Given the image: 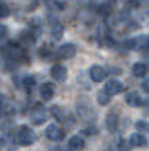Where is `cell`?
<instances>
[{
  "mask_svg": "<svg viewBox=\"0 0 149 151\" xmlns=\"http://www.w3.org/2000/svg\"><path fill=\"white\" fill-rule=\"evenodd\" d=\"M34 133L31 131L29 126H20L18 128V133H16V142L20 146H31L34 142Z\"/></svg>",
  "mask_w": 149,
  "mask_h": 151,
  "instance_id": "cell-1",
  "label": "cell"
},
{
  "mask_svg": "<svg viewBox=\"0 0 149 151\" xmlns=\"http://www.w3.org/2000/svg\"><path fill=\"white\" fill-rule=\"evenodd\" d=\"M29 117H31V122H32V124H43L45 119H47V111H45V108H43L42 104H36V106L31 110Z\"/></svg>",
  "mask_w": 149,
  "mask_h": 151,
  "instance_id": "cell-2",
  "label": "cell"
},
{
  "mask_svg": "<svg viewBox=\"0 0 149 151\" xmlns=\"http://www.w3.org/2000/svg\"><path fill=\"white\" fill-rule=\"evenodd\" d=\"M45 135L49 140H54V142H61L63 139V129L58 126V124H50L47 129H45Z\"/></svg>",
  "mask_w": 149,
  "mask_h": 151,
  "instance_id": "cell-3",
  "label": "cell"
},
{
  "mask_svg": "<svg viewBox=\"0 0 149 151\" xmlns=\"http://www.w3.org/2000/svg\"><path fill=\"white\" fill-rule=\"evenodd\" d=\"M122 90H124V85L120 81H117V79H110L104 85V92L108 96H117V93H120Z\"/></svg>",
  "mask_w": 149,
  "mask_h": 151,
  "instance_id": "cell-4",
  "label": "cell"
},
{
  "mask_svg": "<svg viewBox=\"0 0 149 151\" xmlns=\"http://www.w3.org/2000/svg\"><path fill=\"white\" fill-rule=\"evenodd\" d=\"M77 115L83 119V121H90V122H94L95 121V111L94 110H92L90 106H83V104H79L77 106Z\"/></svg>",
  "mask_w": 149,
  "mask_h": 151,
  "instance_id": "cell-5",
  "label": "cell"
},
{
  "mask_svg": "<svg viewBox=\"0 0 149 151\" xmlns=\"http://www.w3.org/2000/svg\"><path fill=\"white\" fill-rule=\"evenodd\" d=\"M106 78V68L104 67H101V65H94L90 68V79L92 81H95V83H99V81H102Z\"/></svg>",
  "mask_w": 149,
  "mask_h": 151,
  "instance_id": "cell-6",
  "label": "cell"
},
{
  "mask_svg": "<svg viewBox=\"0 0 149 151\" xmlns=\"http://www.w3.org/2000/svg\"><path fill=\"white\" fill-rule=\"evenodd\" d=\"M59 56L61 60H68V58H74V54H76V45L72 43H67V45H61L58 49V52H56Z\"/></svg>",
  "mask_w": 149,
  "mask_h": 151,
  "instance_id": "cell-7",
  "label": "cell"
},
{
  "mask_svg": "<svg viewBox=\"0 0 149 151\" xmlns=\"http://www.w3.org/2000/svg\"><path fill=\"white\" fill-rule=\"evenodd\" d=\"M50 76H52V79L63 83V81L67 79V68H65L63 65H54V67L50 68Z\"/></svg>",
  "mask_w": 149,
  "mask_h": 151,
  "instance_id": "cell-8",
  "label": "cell"
},
{
  "mask_svg": "<svg viewBox=\"0 0 149 151\" xmlns=\"http://www.w3.org/2000/svg\"><path fill=\"white\" fill-rule=\"evenodd\" d=\"M106 129L110 131V133H115V131L119 129V115L115 111L108 113V117H106Z\"/></svg>",
  "mask_w": 149,
  "mask_h": 151,
  "instance_id": "cell-9",
  "label": "cell"
},
{
  "mask_svg": "<svg viewBox=\"0 0 149 151\" xmlns=\"http://www.w3.org/2000/svg\"><path fill=\"white\" fill-rule=\"evenodd\" d=\"M40 93H42V99H43V101H50V99L54 97V85H52V83H45V85H42Z\"/></svg>",
  "mask_w": 149,
  "mask_h": 151,
  "instance_id": "cell-10",
  "label": "cell"
},
{
  "mask_svg": "<svg viewBox=\"0 0 149 151\" xmlns=\"http://www.w3.org/2000/svg\"><path fill=\"white\" fill-rule=\"evenodd\" d=\"M126 103H128V104H131V106H140V104H145V106H147V101L144 103L137 92H129L128 96H126Z\"/></svg>",
  "mask_w": 149,
  "mask_h": 151,
  "instance_id": "cell-11",
  "label": "cell"
},
{
  "mask_svg": "<svg viewBox=\"0 0 149 151\" xmlns=\"http://www.w3.org/2000/svg\"><path fill=\"white\" fill-rule=\"evenodd\" d=\"M68 146H70V149H74V151H81V149H85V139L79 137V135H74V137L70 139Z\"/></svg>",
  "mask_w": 149,
  "mask_h": 151,
  "instance_id": "cell-12",
  "label": "cell"
},
{
  "mask_svg": "<svg viewBox=\"0 0 149 151\" xmlns=\"http://www.w3.org/2000/svg\"><path fill=\"white\" fill-rule=\"evenodd\" d=\"M128 142H129V146L142 147V146H145V144H147V139H145L142 133H135V135H131V139H128Z\"/></svg>",
  "mask_w": 149,
  "mask_h": 151,
  "instance_id": "cell-13",
  "label": "cell"
},
{
  "mask_svg": "<svg viewBox=\"0 0 149 151\" xmlns=\"http://www.w3.org/2000/svg\"><path fill=\"white\" fill-rule=\"evenodd\" d=\"M131 72H133V76H137V78H144L147 74V65L145 63H135L131 67Z\"/></svg>",
  "mask_w": 149,
  "mask_h": 151,
  "instance_id": "cell-14",
  "label": "cell"
},
{
  "mask_svg": "<svg viewBox=\"0 0 149 151\" xmlns=\"http://www.w3.org/2000/svg\"><path fill=\"white\" fill-rule=\"evenodd\" d=\"M50 113H52V117H54L56 121H61V119L65 117V111H63V108H61V106H58V104L50 108Z\"/></svg>",
  "mask_w": 149,
  "mask_h": 151,
  "instance_id": "cell-15",
  "label": "cell"
},
{
  "mask_svg": "<svg viewBox=\"0 0 149 151\" xmlns=\"http://www.w3.org/2000/svg\"><path fill=\"white\" fill-rule=\"evenodd\" d=\"M129 142H128V139H119L117 140V151H129Z\"/></svg>",
  "mask_w": 149,
  "mask_h": 151,
  "instance_id": "cell-16",
  "label": "cell"
},
{
  "mask_svg": "<svg viewBox=\"0 0 149 151\" xmlns=\"http://www.w3.org/2000/svg\"><path fill=\"white\" fill-rule=\"evenodd\" d=\"M9 14H11L9 6H7L6 2H2V0H0V18H7Z\"/></svg>",
  "mask_w": 149,
  "mask_h": 151,
  "instance_id": "cell-17",
  "label": "cell"
},
{
  "mask_svg": "<svg viewBox=\"0 0 149 151\" xmlns=\"http://www.w3.org/2000/svg\"><path fill=\"white\" fill-rule=\"evenodd\" d=\"M20 38H22V42H25V43H34V34L31 32V31H25V32H22L20 34Z\"/></svg>",
  "mask_w": 149,
  "mask_h": 151,
  "instance_id": "cell-18",
  "label": "cell"
},
{
  "mask_svg": "<svg viewBox=\"0 0 149 151\" xmlns=\"http://www.w3.org/2000/svg\"><path fill=\"white\" fill-rule=\"evenodd\" d=\"M63 25H54V29H52V38L54 40H59V38L63 36Z\"/></svg>",
  "mask_w": 149,
  "mask_h": 151,
  "instance_id": "cell-19",
  "label": "cell"
},
{
  "mask_svg": "<svg viewBox=\"0 0 149 151\" xmlns=\"http://www.w3.org/2000/svg\"><path fill=\"white\" fill-rule=\"evenodd\" d=\"M32 86H34V78H32V76H27V78H24V88H25L27 92H31Z\"/></svg>",
  "mask_w": 149,
  "mask_h": 151,
  "instance_id": "cell-20",
  "label": "cell"
},
{
  "mask_svg": "<svg viewBox=\"0 0 149 151\" xmlns=\"http://www.w3.org/2000/svg\"><path fill=\"white\" fill-rule=\"evenodd\" d=\"M97 103L99 104H108L110 103V96L106 92H99V96H97Z\"/></svg>",
  "mask_w": 149,
  "mask_h": 151,
  "instance_id": "cell-21",
  "label": "cell"
},
{
  "mask_svg": "<svg viewBox=\"0 0 149 151\" xmlns=\"http://www.w3.org/2000/svg\"><path fill=\"white\" fill-rule=\"evenodd\" d=\"M40 56L42 58H50V49L49 47H42L40 49Z\"/></svg>",
  "mask_w": 149,
  "mask_h": 151,
  "instance_id": "cell-22",
  "label": "cell"
},
{
  "mask_svg": "<svg viewBox=\"0 0 149 151\" xmlns=\"http://www.w3.org/2000/svg\"><path fill=\"white\" fill-rule=\"evenodd\" d=\"M6 36H7V27L4 24H0V40H4Z\"/></svg>",
  "mask_w": 149,
  "mask_h": 151,
  "instance_id": "cell-23",
  "label": "cell"
},
{
  "mask_svg": "<svg viewBox=\"0 0 149 151\" xmlns=\"http://www.w3.org/2000/svg\"><path fill=\"white\" fill-rule=\"evenodd\" d=\"M137 128H138L140 131H147V122H144V121H138V122H137Z\"/></svg>",
  "mask_w": 149,
  "mask_h": 151,
  "instance_id": "cell-24",
  "label": "cell"
},
{
  "mask_svg": "<svg viewBox=\"0 0 149 151\" xmlns=\"http://www.w3.org/2000/svg\"><path fill=\"white\" fill-rule=\"evenodd\" d=\"M126 6L128 7H138V2L137 0H126Z\"/></svg>",
  "mask_w": 149,
  "mask_h": 151,
  "instance_id": "cell-25",
  "label": "cell"
},
{
  "mask_svg": "<svg viewBox=\"0 0 149 151\" xmlns=\"http://www.w3.org/2000/svg\"><path fill=\"white\" fill-rule=\"evenodd\" d=\"M95 131H97L95 128H86V129H85V135H94Z\"/></svg>",
  "mask_w": 149,
  "mask_h": 151,
  "instance_id": "cell-26",
  "label": "cell"
},
{
  "mask_svg": "<svg viewBox=\"0 0 149 151\" xmlns=\"http://www.w3.org/2000/svg\"><path fill=\"white\" fill-rule=\"evenodd\" d=\"M142 88H144V90H145V92H147V90H149V85H147V81H144V83H142Z\"/></svg>",
  "mask_w": 149,
  "mask_h": 151,
  "instance_id": "cell-27",
  "label": "cell"
},
{
  "mask_svg": "<svg viewBox=\"0 0 149 151\" xmlns=\"http://www.w3.org/2000/svg\"><path fill=\"white\" fill-rule=\"evenodd\" d=\"M0 147H2V139H0Z\"/></svg>",
  "mask_w": 149,
  "mask_h": 151,
  "instance_id": "cell-28",
  "label": "cell"
}]
</instances>
